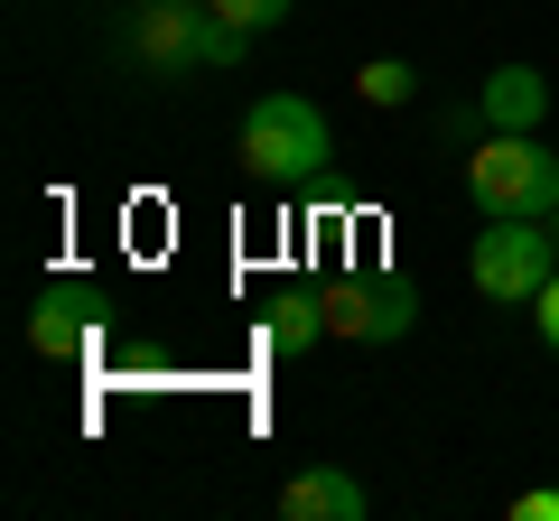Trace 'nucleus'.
<instances>
[{"instance_id": "obj_4", "label": "nucleus", "mask_w": 559, "mask_h": 521, "mask_svg": "<svg viewBox=\"0 0 559 521\" xmlns=\"http://www.w3.org/2000/svg\"><path fill=\"white\" fill-rule=\"evenodd\" d=\"M205 38H215V0H140L131 20H121V57L150 84L205 75Z\"/></svg>"}, {"instance_id": "obj_10", "label": "nucleus", "mask_w": 559, "mask_h": 521, "mask_svg": "<svg viewBox=\"0 0 559 521\" xmlns=\"http://www.w3.org/2000/svg\"><path fill=\"white\" fill-rule=\"evenodd\" d=\"M355 94L373 102V112H401V102L419 94V75H411V65H401V57H373V65H364V75H355Z\"/></svg>"}, {"instance_id": "obj_11", "label": "nucleus", "mask_w": 559, "mask_h": 521, "mask_svg": "<svg viewBox=\"0 0 559 521\" xmlns=\"http://www.w3.org/2000/svg\"><path fill=\"white\" fill-rule=\"evenodd\" d=\"M289 10H299V0H215V20L252 28V38H261V28H280V20H289Z\"/></svg>"}, {"instance_id": "obj_1", "label": "nucleus", "mask_w": 559, "mask_h": 521, "mask_svg": "<svg viewBox=\"0 0 559 521\" xmlns=\"http://www.w3.org/2000/svg\"><path fill=\"white\" fill-rule=\"evenodd\" d=\"M466 205L476 215H559V159L540 149V131H485L466 149Z\"/></svg>"}, {"instance_id": "obj_6", "label": "nucleus", "mask_w": 559, "mask_h": 521, "mask_svg": "<svg viewBox=\"0 0 559 521\" xmlns=\"http://www.w3.org/2000/svg\"><path fill=\"white\" fill-rule=\"evenodd\" d=\"M94 280H75V270H66V280H47L38 299H28V344H38L47 363H66V354H84V336H94Z\"/></svg>"}, {"instance_id": "obj_3", "label": "nucleus", "mask_w": 559, "mask_h": 521, "mask_svg": "<svg viewBox=\"0 0 559 521\" xmlns=\"http://www.w3.org/2000/svg\"><path fill=\"white\" fill-rule=\"evenodd\" d=\"M550 270H559V233H550V223H532V215H485L476 252H466V280H476V299H495V307L540 299Z\"/></svg>"}, {"instance_id": "obj_8", "label": "nucleus", "mask_w": 559, "mask_h": 521, "mask_svg": "<svg viewBox=\"0 0 559 521\" xmlns=\"http://www.w3.org/2000/svg\"><path fill=\"white\" fill-rule=\"evenodd\" d=\"M280 521H364V484L345 465H299L280 484Z\"/></svg>"}, {"instance_id": "obj_12", "label": "nucleus", "mask_w": 559, "mask_h": 521, "mask_svg": "<svg viewBox=\"0 0 559 521\" xmlns=\"http://www.w3.org/2000/svg\"><path fill=\"white\" fill-rule=\"evenodd\" d=\"M513 521H559V484H532V494H513Z\"/></svg>"}, {"instance_id": "obj_13", "label": "nucleus", "mask_w": 559, "mask_h": 521, "mask_svg": "<svg viewBox=\"0 0 559 521\" xmlns=\"http://www.w3.org/2000/svg\"><path fill=\"white\" fill-rule=\"evenodd\" d=\"M532 317H540V344H550V354H559V270H550V289H540V299H532Z\"/></svg>"}, {"instance_id": "obj_7", "label": "nucleus", "mask_w": 559, "mask_h": 521, "mask_svg": "<svg viewBox=\"0 0 559 521\" xmlns=\"http://www.w3.org/2000/svg\"><path fill=\"white\" fill-rule=\"evenodd\" d=\"M476 121L485 131H540V121H550V84H540L532 65H495V75L476 84Z\"/></svg>"}, {"instance_id": "obj_9", "label": "nucleus", "mask_w": 559, "mask_h": 521, "mask_svg": "<svg viewBox=\"0 0 559 521\" xmlns=\"http://www.w3.org/2000/svg\"><path fill=\"white\" fill-rule=\"evenodd\" d=\"M261 336H271V354H308V344L326 336V289H280L271 317H261Z\"/></svg>"}, {"instance_id": "obj_2", "label": "nucleus", "mask_w": 559, "mask_h": 521, "mask_svg": "<svg viewBox=\"0 0 559 521\" xmlns=\"http://www.w3.org/2000/svg\"><path fill=\"white\" fill-rule=\"evenodd\" d=\"M234 149H242V168H252L261 186H299V178L326 168V112L308 94H261L252 112H242Z\"/></svg>"}, {"instance_id": "obj_5", "label": "nucleus", "mask_w": 559, "mask_h": 521, "mask_svg": "<svg viewBox=\"0 0 559 521\" xmlns=\"http://www.w3.org/2000/svg\"><path fill=\"white\" fill-rule=\"evenodd\" d=\"M411 326H419V289L411 280H336V289H326V336L401 344Z\"/></svg>"}, {"instance_id": "obj_14", "label": "nucleus", "mask_w": 559, "mask_h": 521, "mask_svg": "<svg viewBox=\"0 0 559 521\" xmlns=\"http://www.w3.org/2000/svg\"><path fill=\"white\" fill-rule=\"evenodd\" d=\"M550 233H559V215H550Z\"/></svg>"}]
</instances>
